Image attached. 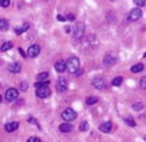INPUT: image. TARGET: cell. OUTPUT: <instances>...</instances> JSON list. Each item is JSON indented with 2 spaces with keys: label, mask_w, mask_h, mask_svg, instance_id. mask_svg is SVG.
I'll list each match as a JSON object with an SVG mask.
<instances>
[{
  "label": "cell",
  "mask_w": 146,
  "mask_h": 142,
  "mask_svg": "<svg viewBox=\"0 0 146 142\" xmlns=\"http://www.w3.org/2000/svg\"><path fill=\"white\" fill-rule=\"evenodd\" d=\"M66 66L68 70L70 73H77V71H80V60L76 57H71L69 58V60L66 61Z\"/></svg>",
  "instance_id": "obj_1"
},
{
  "label": "cell",
  "mask_w": 146,
  "mask_h": 142,
  "mask_svg": "<svg viewBox=\"0 0 146 142\" xmlns=\"http://www.w3.org/2000/svg\"><path fill=\"white\" fill-rule=\"evenodd\" d=\"M141 16H143V12H141V10H140L139 7L133 9L132 11L127 15V20L128 22H135V20L141 18Z\"/></svg>",
  "instance_id": "obj_2"
},
{
  "label": "cell",
  "mask_w": 146,
  "mask_h": 142,
  "mask_svg": "<svg viewBox=\"0 0 146 142\" xmlns=\"http://www.w3.org/2000/svg\"><path fill=\"white\" fill-rule=\"evenodd\" d=\"M76 117H77V113L72 108H66L65 111L62 113V118H63L65 122H72L74 119H76Z\"/></svg>",
  "instance_id": "obj_3"
},
{
  "label": "cell",
  "mask_w": 146,
  "mask_h": 142,
  "mask_svg": "<svg viewBox=\"0 0 146 142\" xmlns=\"http://www.w3.org/2000/svg\"><path fill=\"white\" fill-rule=\"evenodd\" d=\"M51 94V89L48 86H44V87H39L36 88V96L40 98V99H45V98H48Z\"/></svg>",
  "instance_id": "obj_4"
},
{
  "label": "cell",
  "mask_w": 146,
  "mask_h": 142,
  "mask_svg": "<svg viewBox=\"0 0 146 142\" xmlns=\"http://www.w3.org/2000/svg\"><path fill=\"white\" fill-rule=\"evenodd\" d=\"M5 98H6L7 101H15L18 98V90L15 88H9L5 94Z\"/></svg>",
  "instance_id": "obj_5"
},
{
  "label": "cell",
  "mask_w": 146,
  "mask_h": 142,
  "mask_svg": "<svg viewBox=\"0 0 146 142\" xmlns=\"http://www.w3.org/2000/svg\"><path fill=\"white\" fill-rule=\"evenodd\" d=\"M83 33H85V24L83 23H77L76 27H75V30H74V38L75 39H81L83 36Z\"/></svg>",
  "instance_id": "obj_6"
},
{
  "label": "cell",
  "mask_w": 146,
  "mask_h": 142,
  "mask_svg": "<svg viewBox=\"0 0 146 142\" xmlns=\"http://www.w3.org/2000/svg\"><path fill=\"white\" fill-rule=\"evenodd\" d=\"M39 53H40V47H39V45H33V46H30L29 48H28V57H30V58L38 57Z\"/></svg>",
  "instance_id": "obj_7"
},
{
  "label": "cell",
  "mask_w": 146,
  "mask_h": 142,
  "mask_svg": "<svg viewBox=\"0 0 146 142\" xmlns=\"http://www.w3.org/2000/svg\"><path fill=\"white\" fill-rule=\"evenodd\" d=\"M57 90H58L59 93H63L68 88V83H66V80L65 78H59L58 82H57Z\"/></svg>",
  "instance_id": "obj_8"
},
{
  "label": "cell",
  "mask_w": 146,
  "mask_h": 142,
  "mask_svg": "<svg viewBox=\"0 0 146 142\" xmlns=\"http://www.w3.org/2000/svg\"><path fill=\"white\" fill-rule=\"evenodd\" d=\"M54 69L56 71H58V72H64L66 69H68V66H66V61L64 60H58V61H56V64H54Z\"/></svg>",
  "instance_id": "obj_9"
},
{
  "label": "cell",
  "mask_w": 146,
  "mask_h": 142,
  "mask_svg": "<svg viewBox=\"0 0 146 142\" xmlns=\"http://www.w3.org/2000/svg\"><path fill=\"white\" fill-rule=\"evenodd\" d=\"M92 85L94 88L97 89H103L104 87H105V81H104V78H94V80L92 81Z\"/></svg>",
  "instance_id": "obj_10"
},
{
  "label": "cell",
  "mask_w": 146,
  "mask_h": 142,
  "mask_svg": "<svg viewBox=\"0 0 146 142\" xmlns=\"http://www.w3.org/2000/svg\"><path fill=\"white\" fill-rule=\"evenodd\" d=\"M21 69H22V66H21L19 63H12V64L9 65V71L12 73H18Z\"/></svg>",
  "instance_id": "obj_11"
},
{
  "label": "cell",
  "mask_w": 146,
  "mask_h": 142,
  "mask_svg": "<svg viewBox=\"0 0 146 142\" xmlns=\"http://www.w3.org/2000/svg\"><path fill=\"white\" fill-rule=\"evenodd\" d=\"M111 129H112V123L111 122H105L99 127V130L103 131V133H110Z\"/></svg>",
  "instance_id": "obj_12"
},
{
  "label": "cell",
  "mask_w": 146,
  "mask_h": 142,
  "mask_svg": "<svg viewBox=\"0 0 146 142\" xmlns=\"http://www.w3.org/2000/svg\"><path fill=\"white\" fill-rule=\"evenodd\" d=\"M18 129V123L17 122H11V123H7L5 125V130L7 133H12V131H16Z\"/></svg>",
  "instance_id": "obj_13"
},
{
  "label": "cell",
  "mask_w": 146,
  "mask_h": 142,
  "mask_svg": "<svg viewBox=\"0 0 146 142\" xmlns=\"http://www.w3.org/2000/svg\"><path fill=\"white\" fill-rule=\"evenodd\" d=\"M115 63H116V58L112 55H106L104 58V65L105 66H112Z\"/></svg>",
  "instance_id": "obj_14"
},
{
  "label": "cell",
  "mask_w": 146,
  "mask_h": 142,
  "mask_svg": "<svg viewBox=\"0 0 146 142\" xmlns=\"http://www.w3.org/2000/svg\"><path fill=\"white\" fill-rule=\"evenodd\" d=\"M59 130L62 133H70L72 130V125L71 124H68V123H64V124H60L59 125Z\"/></svg>",
  "instance_id": "obj_15"
},
{
  "label": "cell",
  "mask_w": 146,
  "mask_h": 142,
  "mask_svg": "<svg viewBox=\"0 0 146 142\" xmlns=\"http://www.w3.org/2000/svg\"><path fill=\"white\" fill-rule=\"evenodd\" d=\"M28 28H29V23H24L22 27H17V28H15V33H16L17 35H19V34H22V33H24L25 30H28Z\"/></svg>",
  "instance_id": "obj_16"
},
{
  "label": "cell",
  "mask_w": 146,
  "mask_h": 142,
  "mask_svg": "<svg viewBox=\"0 0 146 142\" xmlns=\"http://www.w3.org/2000/svg\"><path fill=\"white\" fill-rule=\"evenodd\" d=\"M144 69V65L141 64V63H139V64H135L133 65L132 67H130V71H132L133 73H138V72H141Z\"/></svg>",
  "instance_id": "obj_17"
},
{
  "label": "cell",
  "mask_w": 146,
  "mask_h": 142,
  "mask_svg": "<svg viewBox=\"0 0 146 142\" xmlns=\"http://www.w3.org/2000/svg\"><path fill=\"white\" fill-rule=\"evenodd\" d=\"M48 72H41V73H39L38 76H36V80L38 81H46L48 78Z\"/></svg>",
  "instance_id": "obj_18"
},
{
  "label": "cell",
  "mask_w": 146,
  "mask_h": 142,
  "mask_svg": "<svg viewBox=\"0 0 146 142\" xmlns=\"http://www.w3.org/2000/svg\"><path fill=\"white\" fill-rule=\"evenodd\" d=\"M10 48H12V42H10V41H6V42H4L3 46H1V52H6V51H9Z\"/></svg>",
  "instance_id": "obj_19"
},
{
  "label": "cell",
  "mask_w": 146,
  "mask_h": 142,
  "mask_svg": "<svg viewBox=\"0 0 146 142\" xmlns=\"http://www.w3.org/2000/svg\"><path fill=\"white\" fill-rule=\"evenodd\" d=\"M98 102V98L97 96H88L86 99V104L87 105H94Z\"/></svg>",
  "instance_id": "obj_20"
},
{
  "label": "cell",
  "mask_w": 146,
  "mask_h": 142,
  "mask_svg": "<svg viewBox=\"0 0 146 142\" xmlns=\"http://www.w3.org/2000/svg\"><path fill=\"white\" fill-rule=\"evenodd\" d=\"M124 122H126V124H128L129 127H135V120L133 119V117H130V116L124 118Z\"/></svg>",
  "instance_id": "obj_21"
},
{
  "label": "cell",
  "mask_w": 146,
  "mask_h": 142,
  "mask_svg": "<svg viewBox=\"0 0 146 142\" xmlns=\"http://www.w3.org/2000/svg\"><path fill=\"white\" fill-rule=\"evenodd\" d=\"M7 28H9L7 20H6V19H1V20H0V29H1V31L7 30Z\"/></svg>",
  "instance_id": "obj_22"
},
{
  "label": "cell",
  "mask_w": 146,
  "mask_h": 142,
  "mask_svg": "<svg viewBox=\"0 0 146 142\" xmlns=\"http://www.w3.org/2000/svg\"><path fill=\"white\" fill-rule=\"evenodd\" d=\"M122 82H123V78L122 77H116V78H113V81H112V86L118 87V86L122 85Z\"/></svg>",
  "instance_id": "obj_23"
},
{
  "label": "cell",
  "mask_w": 146,
  "mask_h": 142,
  "mask_svg": "<svg viewBox=\"0 0 146 142\" xmlns=\"http://www.w3.org/2000/svg\"><path fill=\"white\" fill-rule=\"evenodd\" d=\"M50 81H38L35 83V87L39 88V87H44V86H48Z\"/></svg>",
  "instance_id": "obj_24"
},
{
  "label": "cell",
  "mask_w": 146,
  "mask_h": 142,
  "mask_svg": "<svg viewBox=\"0 0 146 142\" xmlns=\"http://www.w3.org/2000/svg\"><path fill=\"white\" fill-rule=\"evenodd\" d=\"M134 4L137 5L138 7H143L146 5V0H134Z\"/></svg>",
  "instance_id": "obj_25"
},
{
  "label": "cell",
  "mask_w": 146,
  "mask_h": 142,
  "mask_svg": "<svg viewBox=\"0 0 146 142\" xmlns=\"http://www.w3.org/2000/svg\"><path fill=\"white\" fill-rule=\"evenodd\" d=\"M80 130H82V131H86L87 129H90V125H88V123L87 122H82L81 124H80Z\"/></svg>",
  "instance_id": "obj_26"
},
{
  "label": "cell",
  "mask_w": 146,
  "mask_h": 142,
  "mask_svg": "<svg viewBox=\"0 0 146 142\" xmlns=\"http://www.w3.org/2000/svg\"><path fill=\"white\" fill-rule=\"evenodd\" d=\"M133 108L135 110V111H141L143 110V104L141 102H135V104H133Z\"/></svg>",
  "instance_id": "obj_27"
},
{
  "label": "cell",
  "mask_w": 146,
  "mask_h": 142,
  "mask_svg": "<svg viewBox=\"0 0 146 142\" xmlns=\"http://www.w3.org/2000/svg\"><path fill=\"white\" fill-rule=\"evenodd\" d=\"M140 87H141L143 89H146V76L140 78Z\"/></svg>",
  "instance_id": "obj_28"
},
{
  "label": "cell",
  "mask_w": 146,
  "mask_h": 142,
  "mask_svg": "<svg viewBox=\"0 0 146 142\" xmlns=\"http://www.w3.org/2000/svg\"><path fill=\"white\" fill-rule=\"evenodd\" d=\"M0 5H1L3 7H7L10 5V0H0Z\"/></svg>",
  "instance_id": "obj_29"
},
{
  "label": "cell",
  "mask_w": 146,
  "mask_h": 142,
  "mask_svg": "<svg viewBox=\"0 0 146 142\" xmlns=\"http://www.w3.org/2000/svg\"><path fill=\"white\" fill-rule=\"evenodd\" d=\"M21 88H22V90H23V92H25V90L28 89V83L25 82V81H23L22 83H21Z\"/></svg>",
  "instance_id": "obj_30"
},
{
  "label": "cell",
  "mask_w": 146,
  "mask_h": 142,
  "mask_svg": "<svg viewBox=\"0 0 146 142\" xmlns=\"http://www.w3.org/2000/svg\"><path fill=\"white\" fill-rule=\"evenodd\" d=\"M28 142H41V140L38 139V137H30V139L28 140Z\"/></svg>",
  "instance_id": "obj_31"
},
{
  "label": "cell",
  "mask_w": 146,
  "mask_h": 142,
  "mask_svg": "<svg viewBox=\"0 0 146 142\" xmlns=\"http://www.w3.org/2000/svg\"><path fill=\"white\" fill-rule=\"evenodd\" d=\"M57 19H58V20H63V22L65 20V18L63 17V16H57Z\"/></svg>",
  "instance_id": "obj_32"
},
{
  "label": "cell",
  "mask_w": 146,
  "mask_h": 142,
  "mask_svg": "<svg viewBox=\"0 0 146 142\" xmlns=\"http://www.w3.org/2000/svg\"><path fill=\"white\" fill-rule=\"evenodd\" d=\"M29 123H33V124H36V120H35L34 118H30V119H29Z\"/></svg>",
  "instance_id": "obj_33"
},
{
  "label": "cell",
  "mask_w": 146,
  "mask_h": 142,
  "mask_svg": "<svg viewBox=\"0 0 146 142\" xmlns=\"http://www.w3.org/2000/svg\"><path fill=\"white\" fill-rule=\"evenodd\" d=\"M18 51H19V53H21V54H22V55H23V57H25V53H24V51H23V50H22V48H19V50H18Z\"/></svg>",
  "instance_id": "obj_34"
},
{
  "label": "cell",
  "mask_w": 146,
  "mask_h": 142,
  "mask_svg": "<svg viewBox=\"0 0 146 142\" xmlns=\"http://www.w3.org/2000/svg\"><path fill=\"white\" fill-rule=\"evenodd\" d=\"M74 18H75V17H74V16H72V15H69V16H68V19H71V20H72Z\"/></svg>",
  "instance_id": "obj_35"
},
{
  "label": "cell",
  "mask_w": 146,
  "mask_h": 142,
  "mask_svg": "<svg viewBox=\"0 0 146 142\" xmlns=\"http://www.w3.org/2000/svg\"><path fill=\"white\" fill-rule=\"evenodd\" d=\"M144 58H146V53H144Z\"/></svg>",
  "instance_id": "obj_36"
}]
</instances>
